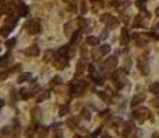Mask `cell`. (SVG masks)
I'll list each match as a JSON object with an SVG mask.
<instances>
[{
    "label": "cell",
    "instance_id": "6da1fadb",
    "mask_svg": "<svg viewBox=\"0 0 159 138\" xmlns=\"http://www.w3.org/2000/svg\"><path fill=\"white\" fill-rule=\"evenodd\" d=\"M111 79H112V82H114L115 87L118 88V90H122L127 83L126 70H125V69H118V70H115V72L111 73Z\"/></svg>",
    "mask_w": 159,
    "mask_h": 138
},
{
    "label": "cell",
    "instance_id": "7a4b0ae2",
    "mask_svg": "<svg viewBox=\"0 0 159 138\" xmlns=\"http://www.w3.org/2000/svg\"><path fill=\"white\" fill-rule=\"evenodd\" d=\"M15 25H17V18H14L13 15H8V18H7L4 26L0 28V35L4 36V38H8V35L13 32V29H14V26Z\"/></svg>",
    "mask_w": 159,
    "mask_h": 138
},
{
    "label": "cell",
    "instance_id": "3957f363",
    "mask_svg": "<svg viewBox=\"0 0 159 138\" xmlns=\"http://www.w3.org/2000/svg\"><path fill=\"white\" fill-rule=\"evenodd\" d=\"M89 87V82L87 80H80V82H73L71 84V93L73 95H82L84 93V90H87Z\"/></svg>",
    "mask_w": 159,
    "mask_h": 138
},
{
    "label": "cell",
    "instance_id": "277c9868",
    "mask_svg": "<svg viewBox=\"0 0 159 138\" xmlns=\"http://www.w3.org/2000/svg\"><path fill=\"white\" fill-rule=\"evenodd\" d=\"M133 118L138 123H144L145 120H148L151 118V112L147 109V108H138V109H136L133 111Z\"/></svg>",
    "mask_w": 159,
    "mask_h": 138
},
{
    "label": "cell",
    "instance_id": "5b68a950",
    "mask_svg": "<svg viewBox=\"0 0 159 138\" xmlns=\"http://www.w3.org/2000/svg\"><path fill=\"white\" fill-rule=\"evenodd\" d=\"M109 51H111V46H109V44H102V46H100V47H97L95 50H93L91 57H93L94 61H100L102 57L108 54Z\"/></svg>",
    "mask_w": 159,
    "mask_h": 138
},
{
    "label": "cell",
    "instance_id": "8992f818",
    "mask_svg": "<svg viewBox=\"0 0 159 138\" xmlns=\"http://www.w3.org/2000/svg\"><path fill=\"white\" fill-rule=\"evenodd\" d=\"M25 28H26V31H28L29 35H38L39 32L42 31V28H40V22L35 18L28 19L26 24H25Z\"/></svg>",
    "mask_w": 159,
    "mask_h": 138
},
{
    "label": "cell",
    "instance_id": "52a82bcc",
    "mask_svg": "<svg viewBox=\"0 0 159 138\" xmlns=\"http://www.w3.org/2000/svg\"><path fill=\"white\" fill-rule=\"evenodd\" d=\"M116 65H118V58L115 55H111L101 64V69L102 70H105V72H108V70H112Z\"/></svg>",
    "mask_w": 159,
    "mask_h": 138
},
{
    "label": "cell",
    "instance_id": "ba28073f",
    "mask_svg": "<svg viewBox=\"0 0 159 138\" xmlns=\"http://www.w3.org/2000/svg\"><path fill=\"white\" fill-rule=\"evenodd\" d=\"M101 21L105 22V25H107L108 29H115L116 26L119 25V21L115 18L114 15H109V14H104L101 17Z\"/></svg>",
    "mask_w": 159,
    "mask_h": 138
},
{
    "label": "cell",
    "instance_id": "9c48e42d",
    "mask_svg": "<svg viewBox=\"0 0 159 138\" xmlns=\"http://www.w3.org/2000/svg\"><path fill=\"white\" fill-rule=\"evenodd\" d=\"M148 38H151L149 35H145V33H134L133 35V39L136 44L138 47H144L147 43H148Z\"/></svg>",
    "mask_w": 159,
    "mask_h": 138
},
{
    "label": "cell",
    "instance_id": "30bf717a",
    "mask_svg": "<svg viewBox=\"0 0 159 138\" xmlns=\"http://www.w3.org/2000/svg\"><path fill=\"white\" fill-rule=\"evenodd\" d=\"M134 130H136V126H134L133 122H126L123 124V128H122V135L123 137H130L134 133Z\"/></svg>",
    "mask_w": 159,
    "mask_h": 138
},
{
    "label": "cell",
    "instance_id": "8fae6325",
    "mask_svg": "<svg viewBox=\"0 0 159 138\" xmlns=\"http://www.w3.org/2000/svg\"><path fill=\"white\" fill-rule=\"evenodd\" d=\"M137 66H138L140 72L144 76H147L148 73H149V65H148L147 58H140V59H138V62H137Z\"/></svg>",
    "mask_w": 159,
    "mask_h": 138
},
{
    "label": "cell",
    "instance_id": "7c38bea8",
    "mask_svg": "<svg viewBox=\"0 0 159 138\" xmlns=\"http://www.w3.org/2000/svg\"><path fill=\"white\" fill-rule=\"evenodd\" d=\"M24 54L28 57H38L39 54H40V50H39V46L38 44H32V46H29L28 49H25L24 50Z\"/></svg>",
    "mask_w": 159,
    "mask_h": 138
},
{
    "label": "cell",
    "instance_id": "4fadbf2b",
    "mask_svg": "<svg viewBox=\"0 0 159 138\" xmlns=\"http://www.w3.org/2000/svg\"><path fill=\"white\" fill-rule=\"evenodd\" d=\"M31 116H32V120H33L35 123H39V120L42 119V109H40L39 107L32 108Z\"/></svg>",
    "mask_w": 159,
    "mask_h": 138
},
{
    "label": "cell",
    "instance_id": "5bb4252c",
    "mask_svg": "<svg viewBox=\"0 0 159 138\" xmlns=\"http://www.w3.org/2000/svg\"><path fill=\"white\" fill-rule=\"evenodd\" d=\"M17 10H18V17H28V14H29V7L22 1L17 6Z\"/></svg>",
    "mask_w": 159,
    "mask_h": 138
},
{
    "label": "cell",
    "instance_id": "9a60e30c",
    "mask_svg": "<svg viewBox=\"0 0 159 138\" xmlns=\"http://www.w3.org/2000/svg\"><path fill=\"white\" fill-rule=\"evenodd\" d=\"M66 61H68V59H65V58H62V57L57 55V58L53 61V64H54V66H56L57 69H64L65 66H66V64H68Z\"/></svg>",
    "mask_w": 159,
    "mask_h": 138
},
{
    "label": "cell",
    "instance_id": "2e32d148",
    "mask_svg": "<svg viewBox=\"0 0 159 138\" xmlns=\"http://www.w3.org/2000/svg\"><path fill=\"white\" fill-rule=\"evenodd\" d=\"M129 42H130V35H129V31H127L126 28H122V32H121V44H122V46H126Z\"/></svg>",
    "mask_w": 159,
    "mask_h": 138
},
{
    "label": "cell",
    "instance_id": "e0dca14e",
    "mask_svg": "<svg viewBox=\"0 0 159 138\" xmlns=\"http://www.w3.org/2000/svg\"><path fill=\"white\" fill-rule=\"evenodd\" d=\"M145 101V94H137L133 97V100L130 102V107H137V105H140L141 102H144Z\"/></svg>",
    "mask_w": 159,
    "mask_h": 138
},
{
    "label": "cell",
    "instance_id": "ac0fdd59",
    "mask_svg": "<svg viewBox=\"0 0 159 138\" xmlns=\"http://www.w3.org/2000/svg\"><path fill=\"white\" fill-rule=\"evenodd\" d=\"M56 58H57V53H54L53 50H47V51L45 53V55H43V59H45V62H53Z\"/></svg>",
    "mask_w": 159,
    "mask_h": 138
},
{
    "label": "cell",
    "instance_id": "d6986e66",
    "mask_svg": "<svg viewBox=\"0 0 159 138\" xmlns=\"http://www.w3.org/2000/svg\"><path fill=\"white\" fill-rule=\"evenodd\" d=\"M66 127H69L72 130H75L79 127V118H75V116H72L69 119L66 120Z\"/></svg>",
    "mask_w": 159,
    "mask_h": 138
},
{
    "label": "cell",
    "instance_id": "ffe728a7",
    "mask_svg": "<svg viewBox=\"0 0 159 138\" xmlns=\"http://www.w3.org/2000/svg\"><path fill=\"white\" fill-rule=\"evenodd\" d=\"M36 133H38L39 138H46L47 134H49V127H46V126H38L36 127Z\"/></svg>",
    "mask_w": 159,
    "mask_h": 138
},
{
    "label": "cell",
    "instance_id": "44dd1931",
    "mask_svg": "<svg viewBox=\"0 0 159 138\" xmlns=\"http://www.w3.org/2000/svg\"><path fill=\"white\" fill-rule=\"evenodd\" d=\"M84 70H86V61H84V59H80L76 65V76L83 75Z\"/></svg>",
    "mask_w": 159,
    "mask_h": 138
},
{
    "label": "cell",
    "instance_id": "7402d4cb",
    "mask_svg": "<svg viewBox=\"0 0 159 138\" xmlns=\"http://www.w3.org/2000/svg\"><path fill=\"white\" fill-rule=\"evenodd\" d=\"M80 38H82V31H73L72 33V39H71V44H77L80 42Z\"/></svg>",
    "mask_w": 159,
    "mask_h": 138
},
{
    "label": "cell",
    "instance_id": "603a6c76",
    "mask_svg": "<svg viewBox=\"0 0 159 138\" xmlns=\"http://www.w3.org/2000/svg\"><path fill=\"white\" fill-rule=\"evenodd\" d=\"M49 98H50V91H49V90H45V91H40V93H39L36 101L40 104V102H43V101L49 100Z\"/></svg>",
    "mask_w": 159,
    "mask_h": 138
},
{
    "label": "cell",
    "instance_id": "cb8c5ba5",
    "mask_svg": "<svg viewBox=\"0 0 159 138\" xmlns=\"http://www.w3.org/2000/svg\"><path fill=\"white\" fill-rule=\"evenodd\" d=\"M61 83H62V79H61V76H54L53 79H51V82H50V87L51 88H57L61 86Z\"/></svg>",
    "mask_w": 159,
    "mask_h": 138
},
{
    "label": "cell",
    "instance_id": "d4e9b609",
    "mask_svg": "<svg viewBox=\"0 0 159 138\" xmlns=\"http://www.w3.org/2000/svg\"><path fill=\"white\" fill-rule=\"evenodd\" d=\"M18 97L21 100H28V98H31V91H29V88H21L18 93Z\"/></svg>",
    "mask_w": 159,
    "mask_h": 138
},
{
    "label": "cell",
    "instance_id": "484cf974",
    "mask_svg": "<svg viewBox=\"0 0 159 138\" xmlns=\"http://www.w3.org/2000/svg\"><path fill=\"white\" fill-rule=\"evenodd\" d=\"M100 40H101V39L97 38V36H87V38H86V43L89 44V46H98V44H100Z\"/></svg>",
    "mask_w": 159,
    "mask_h": 138
},
{
    "label": "cell",
    "instance_id": "4316f807",
    "mask_svg": "<svg viewBox=\"0 0 159 138\" xmlns=\"http://www.w3.org/2000/svg\"><path fill=\"white\" fill-rule=\"evenodd\" d=\"M25 137L26 138H39L38 133H36V127H29L25 131Z\"/></svg>",
    "mask_w": 159,
    "mask_h": 138
},
{
    "label": "cell",
    "instance_id": "83f0119b",
    "mask_svg": "<svg viewBox=\"0 0 159 138\" xmlns=\"http://www.w3.org/2000/svg\"><path fill=\"white\" fill-rule=\"evenodd\" d=\"M31 77H32V75L29 72H22V73L18 76V83H25V82H28V80H31Z\"/></svg>",
    "mask_w": 159,
    "mask_h": 138
},
{
    "label": "cell",
    "instance_id": "f1b7e54d",
    "mask_svg": "<svg viewBox=\"0 0 159 138\" xmlns=\"http://www.w3.org/2000/svg\"><path fill=\"white\" fill-rule=\"evenodd\" d=\"M75 25L72 21L71 22H66L65 25H64V33L65 35H68V36H71V33H72V31H75V28H72V26Z\"/></svg>",
    "mask_w": 159,
    "mask_h": 138
},
{
    "label": "cell",
    "instance_id": "f546056e",
    "mask_svg": "<svg viewBox=\"0 0 159 138\" xmlns=\"http://www.w3.org/2000/svg\"><path fill=\"white\" fill-rule=\"evenodd\" d=\"M11 61H13V57H11V54H6V55L0 59V65H1V66H7L8 64H11Z\"/></svg>",
    "mask_w": 159,
    "mask_h": 138
},
{
    "label": "cell",
    "instance_id": "4dcf8cb0",
    "mask_svg": "<svg viewBox=\"0 0 159 138\" xmlns=\"http://www.w3.org/2000/svg\"><path fill=\"white\" fill-rule=\"evenodd\" d=\"M29 91H31V95H32V97L38 95L39 93H40V87H39L38 83H32L31 87H29Z\"/></svg>",
    "mask_w": 159,
    "mask_h": 138
},
{
    "label": "cell",
    "instance_id": "1f68e13d",
    "mask_svg": "<svg viewBox=\"0 0 159 138\" xmlns=\"http://www.w3.org/2000/svg\"><path fill=\"white\" fill-rule=\"evenodd\" d=\"M4 8V13L7 15H13L14 11H15V6H14V3H10V4H6V6H3Z\"/></svg>",
    "mask_w": 159,
    "mask_h": 138
},
{
    "label": "cell",
    "instance_id": "d6a6232c",
    "mask_svg": "<svg viewBox=\"0 0 159 138\" xmlns=\"http://www.w3.org/2000/svg\"><path fill=\"white\" fill-rule=\"evenodd\" d=\"M143 25H144V17H143V15H137L133 22V26L134 28H140V26H143Z\"/></svg>",
    "mask_w": 159,
    "mask_h": 138
},
{
    "label": "cell",
    "instance_id": "836d02e7",
    "mask_svg": "<svg viewBox=\"0 0 159 138\" xmlns=\"http://www.w3.org/2000/svg\"><path fill=\"white\" fill-rule=\"evenodd\" d=\"M79 25H80V28H82L83 32H89L90 28H89V24H87V21L84 18H79Z\"/></svg>",
    "mask_w": 159,
    "mask_h": 138
},
{
    "label": "cell",
    "instance_id": "e575fe53",
    "mask_svg": "<svg viewBox=\"0 0 159 138\" xmlns=\"http://www.w3.org/2000/svg\"><path fill=\"white\" fill-rule=\"evenodd\" d=\"M149 91L152 93L154 95H159V83H152L151 86H149Z\"/></svg>",
    "mask_w": 159,
    "mask_h": 138
},
{
    "label": "cell",
    "instance_id": "d590c367",
    "mask_svg": "<svg viewBox=\"0 0 159 138\" xmlns=\"http://www.w3.org/2000/svg\"><path fill=\"white\" fill-rule=\"evenodd\" d=\"M68 112H69V108L66 107V105H61L60 109H58V115H60V116H66Z\"/></svg>",
    "mask_w": 159,
    "mask_h": 138
},
{
    "label": "cell",
    "instance_id": "8d00e7d4",
    "mask_svg": "<svg viewBox=\"0 0 159 138\" xmlns=\"http://www.w3.org/2000/svg\"><path fill=\"white\" fill-rule=\"evenodd\" d=\"M97 95H98V97H100V98H101L104 102H109V101H111V97H109L107 93H104V91H98V93H97Z\"/></svg>",
    "mask_w": 159,
    "mask_h": 138
},
{
    "label": "cell",
    "instance_id": "74e56055",
    "mask_svg": "<svg viewBox=\"0 0 159 138\" xmlns=\"http://www.w3.org/2000/svg\"><path fill=\"white\" fill-rule=\"evenodd\" d=\"M145 3H147V0H136V6H137V8L141 10V11L145 10Z\"/></svg>",
    "mask_w": 159,
    "mask_h": 138
},
{
    "label": "cell",
    "instance_id": "f35d334b",
    "mask_svg": "<svg viewBox=\"0 0 159 138\" xmlns=\"http://www.w3.org/2000/svg\"><path fill=\"white\" fill-rule=\"evenodd\" d=\"M10 73H11L10 69H4V70H1V72H0V80H6L7 77L10 76Z\"/></svg>",
    "mask_w": 159,
    "mask_h": 138
},
{
    "label": "cell",
    "instance_id": "ab89813d",
    "mask_svg": "<svg viewBox=\"0 0 159 138\" xmlns=\"http://www.w3.org/2000/svg\"><path fill=\"white\" fill-rule=\"evenodd\" d=\"M15 43H17V39H15V38L8 39V40L6 42V47L8 49V50H11V49H13L14 46H15Z\"/></svg>",
    "mask_w": 159,
    "mask_h": 138
},
{
    "label": "cell",
    "instance_id": "60d3db41",
    "mask_svg": "<svg viewBox=\"0 0 159 138\" xmlns=\"http://www.w3.org/2000/svg\"><path fill=\"white\" fill-rule=\"evenodd\" d=\"M80 115H82V118L84 120H90V119H91V115H90V112L87 111V109H83Z\"/></svg>",
    "mask_w": 159,
    "mask_h": 138
},
{
    "label": "cell",
    "instance_id": "b9f144b4",
    "mask_svg": "<svg viewBox=\"0 0 159 138\" xmlns=\"http://www.w3.org/2000/svg\"><path fill=\"white\" fill-rule=\"evenodd\" d=\"M21 69H22V66L19 64H15V65H13L10 68V70H11V73H15V72H21Z\"/></svg>",
    "mask_w": 159,
    "mask_h": 138
},
{
    "label": "cell",
    "instance_id": "7bdbcfd3",
    "mask_svg": "<svg viewBox=\"0 0 159 138\" xmlns=\"http://www.w3.org/2000/svg\"><path fill=\"white\" fill-rule=\"evenodd\" d=\"M152 105L154 107H156V108H159V95H156V98H154L152 100Z\"/></svg>",
    "mask_w": 159,
    "mask_h": 138
},
{
    "label": "cell",
    "instance_id": "ee69618b",
    "mask_svg": "<svg viewBox=\"0 0 159 138\" xmlns=\"http://www.w3.org/2000/svg\"><path fill=\"white\" fill-rule=\"evenodd\" d=\"M80 6H82V14H84L86 11H87V4H86V1H84V0L82 1V4H80Z\"/></svg>",
    "mask_w": 159,
    "mask_h": 138
},
{
    "label": "cell",
    "instance_id": "f6af8a7d",
    "mask_svg": "<svg viewBox=\"0 0 159 138\" xmlns=\"http://www.w3.org/2000/svg\"><path fill=\"white\" fill-rule=\"evenodd\" d=\"M100 133H101V128H97V130H95V131L91 134V138H97V135H98Z\"/></svg>",
    "mask_w": 159,
    "mask_h": 138
},
{
    "label": "cell",
    "instance_id": "bcb514c9",
    "mask_svg": "<svg viewBox=\"0 0 159 138\" xmlns=\"http://www.w3.org/2000/svg\"><path fill=\"white\" fill-rule=\"evenodd\" d=\"M119 3H121V0H112V1H111V6L116 7L118 4H119Z\"/></svg>",
    "mask_w": 159,
    "mask_h": 138
},
{
    "label": "cell",
    "instance_id": "7dc6e473",
    "mask_svg": "<svg viewBox=\"0 0 159 138\" xmlns=\"http://www.w3.org/2000/svg\"><path fill=\"white\" fill-rule=\"evenodd\" d=\"M154 32H155V33H158L159 32V22L156 24V26H154Z\"/></svg>",
    "mask_w": 159,
    "mask_h": 138
},
{
    "label": "cell",
    "instance_id": "c3c4849f",
    "mask_svg": "<svg viewBox=\"0 0 159 138\" xmlns=\"http://www.w3.org/2000/svg\"><path fill=\"white\" fill-rule=\"evenodd\" d=\"M3 13H4V8H3V6H0V17H1Z\"/></svg>",
    "mask_w": 159,
    "mask_h": 138
},
{
    "label": "cell",
    "instance_id": "681fc988",
    "mask_svg": "<svg viewBox=\"0 0 159 138\" xmlns=\"http://www.w3.org/2000/svg\"><path fill=\"white\" fill-rule=\"evenodd\" d=\"M3 105H4V101H3V100H0V109L3 108Z\"/></svg>",
    "mask_w": 159,
    "mask_h": 138
},
{
    "label": "cell",
    "instance_id": "f907efd6",
    "mask_svg": "<svg viewBox=\"0 0 159 138\" xmlns=\"http://www.w3.org/2000/svg\"><path fill=\"white\" fill-rule=\"evenodd\" d=\"M152 138H159V134H158V133H155V134L152 135Z\"/></svg>",
    "mask_w": 159,
    "mask_h": 138
},
{
    "label": "cell",
    "instance_id": "816d5d0a",
    "mask_svg": "<svg viewBox=\"0 0 159 138\" xmlns=\"http://www.w3.org/2000/svg\"><path fill=\"white\" fill-rule=\"evenodd\" d=\"M102 138H112V137H109L108 134H105V135H104V137H102Z\"/></svg>",
    "mask_w": 159,
    "mask_h": 138
},
{
    "label": "cell",
    "instance_id": "f5cc1de1",
    "mask_svg": "<svg viewBox=\"0 0 159 138\" xmlns=\"http://www.w3.org/2000/svg\"><path fill=\"white\" fill-rule=\"evenodd\" d=\"M73 138H86V137H80V135H75Z\"/></svg>",
    "mask_w": 159,
    "mask_h": 138
},
{
    "label": "cell",
    "instance_id": "db71d44e",
    "mask_svg": "<svg viewBox=\"0 0 159 138\" xmlns=\"http://www.w3.org/2000/svg\"><path fill=\"white\" fill-rule=\"evenodd\" d=\"M155 13H156V15H159V7L156 8V11H155Z\"/></svg>",
    "mask_w": 159,
    "mask_h": 138
}]
</instances>
